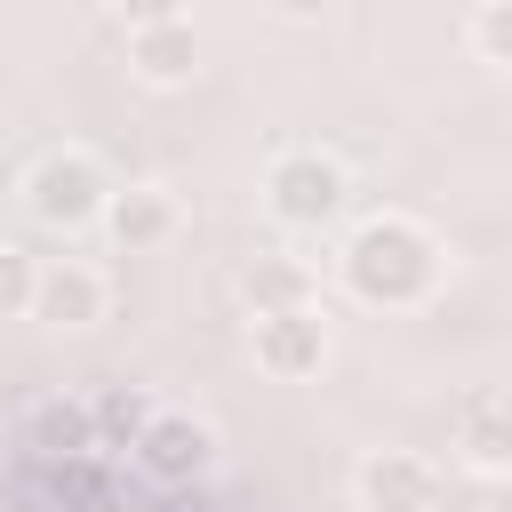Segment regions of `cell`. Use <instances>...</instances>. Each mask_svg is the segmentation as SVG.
Segmentation results:
<instances>
[{"label":"cell","instance_id":"1","mask_svg":"<svg viewBox=\"0 0 512 512\" xmlns=\"http://www.w3.org/2000/svg\"><path fill=\"white\" fill-rule=\"evenodd\" d=\"M0 512H200L192 496H160L112 464H56L0 496Z\"/></svg>","mask_w":512,"mask_h":512}]
</instances>
